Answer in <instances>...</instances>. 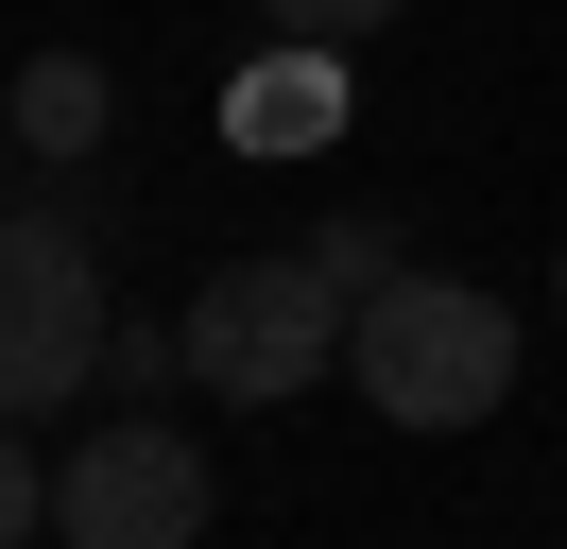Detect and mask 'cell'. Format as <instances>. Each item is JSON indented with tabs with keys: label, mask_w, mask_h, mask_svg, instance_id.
<instances>
[{
	"label": "cell",
	"mask_w": 567,
	"mask_h": 549,
	"mask_svg": "<svg viewBox=\"0 0 567 549\" xmlns=\"http://www.w3.org/2000/svg\"><path fill=\"white\" fill-rule=\"evenodd\" d=\"M344 377L379 429H498V395H516V309L482 292V274L413 258L379 274V292H344Z\"/></svg>",
	"instance_id": "obj_1"
},
{
	"label": "cell",
	"mask_w": 567,
	"mask_h": 549,
	"mask_svg": "<svg viewBox=\"0 0 567 549\" xmlns=\"http://www.w3.org/2000/svg\"><path fill=\"white\" fill-rule=\"evenodd\" d=\"M173 361H189V395H224V412H292L310 377H344V292L310 274V240L224 258L207 292L173 309Z\"/></svg>",
	"instance_id": "obj_2"
},
{
	"label": "cell",
	"mask_w": 567,
	"mask_h": 549,
	"mask_svg": "<svg viewBox=\"0 0 567 549\" xmlns=\"http://www.w3.org/2000/svg\"><path fill=\"white\" fill-rule=\"evenodd\" d=\"M104 258H86V224H52V206H0V412L35 429V412H70L86 377H104Z\"/></svg>",
	"instance_id": "obj_3"
},
{
	"label": "cell",
	"mask_w": 567,
	"mask_h": 549,
	"mask_svg": "<svg viewBox=\"0 0 567 549\" xmlns=\"http://www.w3.org/2000/svg\"><path fill=\"white\" fill-rule=\"evenodd\" d=\"M52 532L70 549H207V446L173 412H121L52 464Z\"/></svg>",
	"instance_id": "obj_4"
},
{
	"label": "cell",
	"mask_w": 567,
	"mask_h": 549,
	"mask_svg": "<svg viewBox=\"0 0 567 549\" xmlns=\"http://www.w3.org/2000/svg\"><path fill=\"white\" fill-rule=\"evenodd\" d=\"M224 137H241V155H327V137H344V34H276V52L224 86Z\"/></svg>",
	"instance_id": "obj_5"
},
{
	"label": "cell",
	"mask_w": 567,
	"mask_h": 549,
	"mask_svg": "<svg viewBox=\"0 0 567 549\" xmlns=\"http://www.w3.org/2000/svg\"><path fill=\"white\" fill-rule=\"evenodd\" d=\"M0 121H18V155H104L121 86H104V52H35L18 86H0Z\"/></svg>",
	"instance_id": "obj_6"
},
{
	"label": "cell",
	"mask_w": 567,
	"mask_h": 549,
	"mask_svg": "<svg viewBox=\"0 0 567 549\" xmlns=\"http://www.w3.org/2000/svg\"><path fill=\"white\" fill-rule=\"evenodd\" d=\"M310 274H327V292H379V274H413V258H395L379 206H327V224H310Z\"/></svg>",
	"instance_id": "obj_7"
},
{
	"label": "cell",
	"mask_w": 567,
	"mask_h": 549,
	"mask_svg": "<svg viewBox=\"0 0 567 549\" xmlns=\"http://www.w3.org/2000/svg\"><path fill=\"white\" fill-rule=\"evenodd\" d=\"M35 532H52V480H35V429L0 412V549H35Z\"/></svg>",
	"instance_id": "obj_8"
},
{
	"label": "cell",
	"mask_w": 567,
	"mask_h": 549,
	"mask_svg": "<svg viewBox=\"0 0 567 549\" xmlns=\"http://www.w3.org/2000/svg\"><path fill=\"white\" fill-rule=\"evenodd\" d=\"M276 34H379V18H413V0H258Z\"/></svg>",
	"instance_id": "obj_9"
},
{
	"label": "cell",
	"mask_w": 567,
	"mask_h": 549,
	"mask_svg": "<svg viewBox=\"0 0 567 549\" xmlns=\"http://www.w3.org/2000/svg\"><path fill=\"white\" fill-rule=\"evenodd\" d=\"M104 377H121V395H155V377H189V361H173V327H104Z\"/></svg>",
	"instance_id": "obj_10"
},
{
	"label": "cell",
	"mask_w": 567,
	"mask_h": 549,
	"mask_svg": "<svg viewBox=\"0 0 567 549\" xmlns=\"http://www.w3.org/2000/svg\"><path fill=\"white\" fill-rule=\"evenodd\" d=\"M550 309H567V258H550Z\"/></svg>",
	"instance_id": "obj_11"
},
{
	"label": "cell",
	"mask_w": 567,
	"mask_h": 549,
	"mask_svg": "<svg viewBox=\"0 0 567 549\" xmlns=\"http://www.w3.org/2000/svg\"><path fill=\"white\" fill-rule=\"evenodd\" d=\"M0 155H18V121H0Z\"/></svg>",
	"instance_id": "obj_12"
},
{
	"label": "cell",
	"mask_w": 567,
	"mask_h": 549,
	"mask_svg": "<svg viewBox=\"0 0 567 549\" xmlns=\"http://www.w3.org/2000/svg\"><path fill=\"white\" fill-rule=\"evenodd\" d=\"M52 549H70V532H52Z\"/></svg>",
	"instance_id": "obj_13"
}]
</instances>
